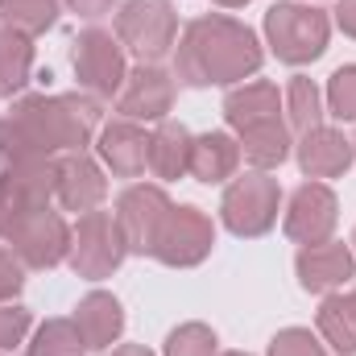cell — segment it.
<instances>
[{
  "instance_id": "6da1fadb",
  "label": "cell",
  "mask_w": 356,
  "mask_h": 356,
  "mask_svg": "<svg viewBox=\"0 0 356 356\" xmlns=\"http://www.w3.org/2000/svg\"><path fill=\"white\" fill-rule=\"evenodd\" d=\"M261 67V50L257 38L228 21V17H203L186 29L182 46H178V79H186L191 88L203 83H232L245 79Z\"/></svg>"
},
{
  "instance_id": "7a4b0ae2",
  "label": "cell",
  "mask_w": 356,
  "mask_h": 356,
  "mask_svg": "<svg viewBox=\"0 0 356 356\" xmlns=\"http://www.w3.org/2000/svg\"><path fill=\"white\" fill-rule=\"evenodd\" d=\"M13 120L21 124V133L29 137V145L50 158L54 149H83L99 120V104L95 99H83V95H58V99H25Z\"/></svg>"
},
{
  "instance_id": "3957f363",
  "label": "cell",
  "mask_w": 356,
  "mask_h": 356,
  "mask_svg": "<svg viewBox=\"0 0 356 356\" xmlns=\"http://www.w3.org/2000/svg\"><path fill=\"white\" fill-rule=\"evenodd\" d=\"M269 46L282 63H311L327 46V17L311 4H273L266 17Z\"/></svg>"
},
{
  "instance_id": "277c9868",
  "label": "cell",
  "mask_w": 356,
  "mask_h": 356,
  "mask_svg": "<svg viewBox=\"0 0 356 356\" xmlns=\"http://www.w3.org/2000/svg\"><path fill=\"white\" fill-rule=\"evenodd\" d=\"M116 29H120V42L133 54L154 63L175 42V13H170L166 0H129L124 13L116 17Z\"/></svg>"
},
{
  "instance_id": "5b68a950",
  "label": "cell",
  "mask_w": 356,
  "mask_h": 356,
  "mask_svg": "<svg viewBox=\"0 0 356 356\" xmlns=\"http://www.w3.org/2000/svg\"><path fill=\"white\" fill-rule=\"evenodd\" d=\"M124 232L120 224L108 216V211H88L79 220V232H75V245H71V266L83 277H104L120 266L124 257Z\"/></svg>"
},
{
  "instance_id": "8992f818",
  "label": "cell",
  "mask_w": 356,
  "mask_h": 356,
  "mask_svg": "<svg viewBox=\"0 0 356 356\" xmlns=\"http://www.w3.org/2000/svg\"><path fill=\"white\" fill-rule=\"evenodd\" d=\"M4 236L13 241V249H17L29 266H38V269L58 266V261L67 257V249H71L67 224H63L54 211H46V207H29V211H21Z\"/></svg>"
},
{
  "instance_id": "52a82bcc",
  "label": "cell",
  "mask_w": 356,
  "mask_h": 356,
  "mask_svg": "<svg viewBox=\"0 0 356 356\" xmlns=\"http://www.w3.org/2000/svg\"><path fill=\"white\" fill-rule=\"evenodd\" d=\"M277 220V186L266 175L236 178L224 195V224L236 236H261Z\"/></svg>"
},
{
  "instance_id": "ba28073f",
  "label": "cell",
  "mask_w": 356,
  "mask_h": 356,
  "mask_svg": "<svg viewBox=\"0 0 356 356\" xmlns=\"http://www.w3.org/2000/svg\"><path fill=\"white\" fill-rule=\"evenodd\" d=\"M207 249H211V220L199 207H170L154 253L166 266H195L207 257Z\"/></svg>"
},
{
  "instance_id": "9c48e42d",
  "label": "cell",
  "mask_w": 356,
  "mask_h": 356,
  "mask_svg": "<svg viewBox=\"0 0 356 356\" xmlns=\"http://www.w3.org/2000/svg\"><path fill=\"white\" fill-rule=\"evenodd\" d=\"M166 216H170V199L158 186H133V191H124L120 211H116V224L124 232V245L137 249V253H154Z\"/></svg>"
},
{
  "instance_id": "30bf717a",
  "label": "cell",
  "mask_w": 356,
  "mask_h": 356,
  "mask_svg": "<svg viewBox=\"0 0 356 356\" xmlns=\"http://www.w3.org/2000/svg\"><path fill=\"white\" fill-rule=\"evenodd\" d=\"M75 75H79V83L91 88L95 95H112V91L124 83V58H120L112 33L88 29V33L75 42Z\"/></svg>"
},
{
  "instance_id": "8fae6325",
  "label": "cell",
  "mask_w": 356,
  "mask_h": 356,
  "mask_svg": "<svg viewBox=\"0 0 356 356\" xmlns=\"http://www.w3.org/2000/svg\"><path fill=\"white\" fill-rule=\"evenodd\" d=\"M332 228H336V195L323 182L298 186L294 203H290V216H286V232L302 245H319Z\"/></svg>"
},
{
  "instance_id": "7c38bea8",
  "label": "cell",
  "mask_w": 356,
  "mask_h": 356,
  "mask_svg": "<svg viewBox=\"0 0 356 356\" xmlns=\"http://www.w3.org/2000/svg\"><path fill=\"white\" fill-rule=\"evenodd\" d=\"M170 99H175L170 75L158 71V67H141L137 75H129V88L120 95V112L129 120H141V116L145 120H158V116L170 112Z\"/></svg>"
},
{
  "instance_id": "4fadbf2b",
  "label": "cell",
  "mask_w": 356,
  "mask_h": 356,
  "mask_svg": "<svg viewBox=\"0 0 356 356\" xmlns=\"http://www.w3.org/2000/svg\"><path fill=\"white\" fill-rule=\"evenodd\" d=\"M99 154H104V162H108L116 175L137 178L141 170H145V162H149V137H145L137 124L116 120V124L104 129V137H99Z\"/></svg>"
},
{
  "instance_id": "5bb4252c",
  "label": "cell",
  "mask_w": 356,
  "mask_h": 356,
  "mask_svg": "<svg viewBox=\"0 0 356 356\" xmlns=\"http://www.w3.org/2000/svg\"><path fill=\"white\" fill-rule=\"evenodd\" d=\"M104 199V178L95 170V162L83 154H71L58 162V203L71 211H91Z\"/></svg>"
},
{
  "instance_id": "9a60e30c",
  "label": "cell",
  "mask_w": 356,
  "mask_h": 356,
  "mask_svg": "<svg viewBox=\"0 0 356 356\" xmlns=\"http://www.w3.org/2000/svg\"><path fill=\"white\" fill-rule=\"evenodd\" d=\"M298 162H302V170L311 178H332L348 170L353 149H348V141L336 129H307V137L298 145Z\"/></svg>"
},
{
  "instance_id": "2e32d148",
  "label": "cell",
  "mask_w": 356,
  "mask_h": 356,
  "mask_svg": "<svg viewBox=\"0 0 356 356\" xmlns=\"http://www.w3.org/2000/svg\"><path fill=\"white\" fill-rule=\"evenodd\" d=\"M298 277L307 290H332L353 277V253L344 245H307L298 253Z\"/></svg>"
},
{
  "instance_id": "e0dca14e",
  "label": "cell",
  "mask_w": 356,
  "mask_h": 356,
  "mask_svg": "<svg viewBox=\"0 0 356 356\" xmlns=\"http://www.w3.org/2000/svg\"><path fill=\"white\" fill-rule=\"evenodd\" d=\"M75 327H79V336H83V344L88 348H108L116 336H120V327H124V315H120V302L112 298V294H88L83 302H79V311H75Z\"/></svg>"
},
{
  "instance_id": "ac0fdd59",
  "label": "cell",
  "mask_w": 356,
  "mask_h": 356,
  "mask_svg": "<svg viewBox=\"0 0 356 356\" xmlns=\"http://www.w3.org/2000/svg\"><path fill=\"white\" fill-rule=\"evenodd\" d=\"M236 158H241V149H236V141L224 137V133H207V137H199V141L191 145V170H195L199 182H220V178H228L236 170Z\"/></svg>"
},
{
  "instance_id": "d6986e66",
  "label": "cell",
  "mask_w": 356,
  "mask_h": 356,
  "mask_svg": "<svg viewBox=\"0 0 356 356\" xmlns=\"http://www.w3.org/2000/svg\"><path fill=\"white\" fill-rule=\"evenodd\" d=\"M191 133L175 124V120H166L154 137H149V166L158 170L162 178H178L182 170H191Z\"/></svg>"
},
{
  "instance_id": "ffe728a7",
  "label": "cell",
  "mask_w": 356,
  "mask_h": 356,
  "mask_svg": "<svg viewBox=\"0 0 356 356\" xmlns=\"http://www.w3.org/2000/svg\"><path fill=\"white\" fill-rule=\"evenodd\" d=\"M29 63H33V46L25 33L17 29H0V95H13V91L25 88L29 79Z\"/></svg>"
},
{
  "instance_id": "44dd1931",
  "label": "cell",
  "mask_w": 356,
  "mask_h": 356,
  "mask_svg": "<svg viewBox=\"0 0 356 356\" xmlns=\"http://www.w3.org/2000/svg\"><path fill=\"white\" fill-rule=\"evenodd\" d=\"M224 112H228V120L236 129H253V124H261L269 116H277V91L269 88V83H253V88H245V91H232L228 104H224Z\"/></svg>"
},
{
  "instance_id": "7402d4cb",
  "label": "cell",
  "mask_w": 356,
  "mask_h": 356,
  "mask_svg": "<svg viewBox=\"0 0 356 356\" xmlns=\"http://www.w3.org/2000/svg\"><path fill=\"white\" fill-rule=\"evenodd\" d=\"M245 133V158L253 162V166H277L282 158H286V149H290V137H286V129L277 124V116H269L261 124H253V129H241Z\"/></svg>"
},
{
  "instance_id": "603a6c76",
  "label": "cell",
  "mask_w": 356,
  "mask_h": 356,
  "mask_svg": "<svg viewBox=\"0 0 356 356\" xmlns=\"http://www.w3.org/2000/svg\"><path fill=\"white\" fill-rule=\"evenodd\" d=\"M319 332L327 336V344L340 356H356V319L348 298H327L319 311Z\"/></svg>"
},
{
  "instance_id": "cb8c5ba5",
  "label": "cell",
  "mask_w": 356,
  "mask_h": 356,
  "mask_svg": "<svg viewBox=\"0 0 356 356\" xmlns=\"http://www.w3.org/2000/svg\"><path fill=\"white\" fill-rule=\"evenodd\" d=\"M0 17L17 33H42V29L54 25L58 4L54 0H0Z\"/></svg>"
},
{
  "instance_id": "d4e9b609",
  "label": "cell",
  "mask_w": 356,
  "mask_h": 356,
  "mask_svg": "<svg viewBox=\"0 0 356 356\" xmlns=\"http://www.w3.org/2000/svg\"><path fill=\"white\" fill-rule=\"evenodd\" d=\"M83 353H88V344H83L79 327H75V323H67V319L46 323V327L38 332L33 348H29V356H83Z\"/></svg>"
},
{
  "instance_id": "484cf974",
  "label": "cell",
  "mask_w": 356,
  "mask_h": 356,
  "mask_svg": "<svg viewBox=\"0 0 356 356\" xmlns=\"http://www.w3.org/2000/svg\"><path fill=\"white\" fill-rule=\"evenodd\" d=\"M290 120L294 129H319V91L311 79H294L290 83Z\"/></svg>"
},
{
  "instance_id": "4316f807",
  "label": "cell",
  "mask_w": 356,
  "mask_h": 356,
  "mask_svg": "<svg viewBox=\"0 0 356 356\" xmlns=\"http://www.w3.org/2000/svg\"><path fill=\"white\" fill-rule=\"evenodd\" d=\"M327 99H332V116L356 120V67H340V71L332 75Z\"/></svg>"
},
{
  "instance_id": "83f0119b",
  "label": "cell",
  "mask_w": 356,
  "mask_h": 356,
  "mask_svg": "<svg viewBox=\"0 0 356 356\" xmlns=\"http://www.w3.org/2000/svg\"><path fill=\"white\" fill-rule=\"evenodd\" d=\"M170 356H211L216 353V336L207 332V327H199V323H186V327H178L175 336H170Z\"/></svg>"
},
{
  "instance_id": "f1b7e54d",
  "label": "cell",
  "mask_w": 356,
  "mask_h": 356,
  "mask_svg": "<svg viewBox=\"0 0 356 356\" xmlns=\"http://www.w3.org/2000/svg\"><path fill=\"white\" fill-rule=\"evenodd\" d=\"M269 356H323V348L315 344V336H311V332L290 327V332H282V336L269 344Z\"/></svg>"
},
{
  "instance_id": "f546056e",
  "label": "cell",
  "mask_w": 356,
  "mask_h": 356,
  "mask_svg": "<svg viewBox=\"0 0 356 356\" xmlns=\"http://www.w3.org/2000/svg\"><path fill=\"white\" fill-rule=\"evenodd\" d=\"M29 327V311L25 307H0V348H13Z\"/></svg>"
},
{
  "instance_id": "4dcf8cb0",
  "label": "cell",
  "mask_w": 356,
  "mask_h": 356,
  "mask_svg": "<svg viewBox=\"0 0 356 356\" xmlns=\"http://www.w3.org/2000/svg\"><path fill=\"white\" fill-rule=\"evenodd\" d=\"M17 290H21V266L13 261V253H4V249H0V302H4V298H13Z\"/></svg>"
},
{
  "instance_id": "1f68e13d",
  "label": "cell",
  "mask_w": 356,
  "mask_h": 356,
  "mask_svg": "<svg viewBox=\"0 0 356 356\" xmlns=\"http://www.w3.org/2000/svg\"><path fill=\"white\" fill-rule=\"evenodd\" d=\"M336 21H340V29H344V33H353V38H356V0H340Z\"/></svg>"
},
{
  "instance_id": "d6a6232c",
  "label": "cell",
  "mask_w": 356,
  "mask_h": 356,
  "mask_svg": "<svg viewBox=\"0 0 356 356\" xmlns=\"http://www.w3.org/2000/svg\"><path fill=\"white\" fill-rule=\"evenodd\" d=\"M67 4H71V8H79L83 17H99V13H104L112 0H67Z\"/></svg>"
},
{
  "instance_id": "836d02e7",
  "label": "cell",
  "mask_w": 356,
  "mask_h": 356,
  "mask_svg": "<svg viewBox=\"0 0 356 356\" xmlns=\"http://www.w3.org/2000/svg\"><path fill=\"white\" fill-rule=\"evenodd\" d=\"M112 356H149L145 348H137V344H129V348H116Z\"/></svg>"
},
{
  "instance_id": "e575fe53",
  "label": "cell",
  "mask_w": 356,
  "mask_h": 356,
  "mask_svg": "<svg viewBox=\"0 0 356 356\" xmlns=\"http://www.w3.org/2000/svg\"><path fill=\"white\" fill-rule=\"evenodd\" d=\"M220 4H228V8H236V4H245V0H220Z\"/></svg>"
},
{
  "instance_id": "d590c367",
  "label": "cell",
  "mask_w": 356,
  "mask_h": 356,
  "mask_svg": "<svg viewBox=\"0 0 356 356\" xmlns=\"http://www.w3.org/2000/svg\"><path fill=\"white\" fill-rule=\"evenodd\" d=\"M348 307H353V319H356V290H353V298H348Z\"/></svg>"
},
{
  "instance_id": "8d00e7d4",
  "label": "cell",
  "mask_w": 356,
  "mask_h": 356,
  "mask_svg": "<svg viewBox=\"0 0 356 356\" xmlns=\"http://www.w3.org/2000/svg\"><path fill=\"white\" fill-rule=\"evenodd\" d=\"M232 356H241V353H232Z\"/></svg>"
}]
</instances>
